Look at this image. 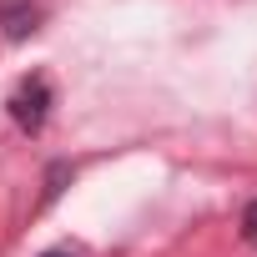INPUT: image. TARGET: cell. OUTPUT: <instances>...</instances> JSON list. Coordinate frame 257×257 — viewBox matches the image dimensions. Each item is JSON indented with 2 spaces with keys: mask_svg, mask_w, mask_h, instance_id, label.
Returning a JSON list of instances; mask_svg holds the SVG:
<instances>
[{
  "mask_svg": "<svg viewBox=\"0 0 257 257\" xmlns=\"http://www.w3.org/2000/svg\"><path fill=\"white\" fill-rule=\"evenodd\" d=\"M247 237H257V207L247 212Z\"/></svg>",
  "mask_w": 257,
  "mask_h": 257,
  "instance_id": "cell-3",
  "label": "cell"
},
{
  "mask_svg": "<svg viewBox=\"0 0 257 257\" xmlns=\"http://www.w3.org/2000/svg\"><path fill=\"white\" fill-rule=\"evenodd\" d=\"M41 257H81V252H76V247H46Z\"/></svg>",
  "mask_w": 257,
  "mask_h": 257,
  "instance_id": "cell-2",
  "label": "cell"
},
{
  "mask_svg": "<svg viewBox=\"0 0 257 257\" xmlns=\"http://www.w3.org/2000/svg\"><path fill=\"white\" fill-rule=\"evenodd\" d=\"M51 101H56V96H51V81H46V76H26V81L11 91L6 106H11V121L21 126V132L36 137L41 126H46V116H51Z\"/></svg>",
  "mask_w": 257,
  "mask_h": 257,
  "instance_id": "cell-1",
  "label": "cell"
}]
</instances>
